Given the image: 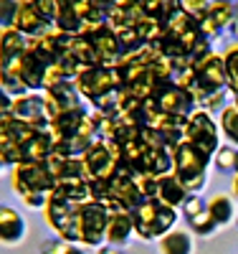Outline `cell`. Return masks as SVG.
Returning <instances> with one entry per match:
<instances>
[{
	"label": "cell",
	"instance_id": "cell-1",
	"mask_svg": "<svg viewBox=\"0 0 238 254\" xmlns=\"http://www.w3.org/2000/svg\"><path fill=\"white\" fill-rule=\"evenodd\" d=\"M74 87L79 89L81 99L92 102L96 112L112 115L117 104V89L119 81L112 66H101V64H84L74 74Z\"/></svg>",
	"mask_w": 238,
	"mask_h": 254
},
{
	"label": "cell",
	"instance_id": "cell-2",
	"mask_svg": "<svg viewBox=\"0 0 238 254\" xmlns=\"http://www.w3.org/2000/svg\"><path fill=\"white\" fill-rule=\"evenodd\" d=\"M208 168H210V155L198 150L195 145L183 140L172 147V173L188 188V193H200L205 188Z\"/></svg>",
	"mask_w": 238,
	"mask_h": 254
},
{
	"label": "cell",
	"instance_id": "cell-3",
	"mask_svg": "<svg viewBox=\"0 0 238 254\" xmlns=\"http://www.w3.org/2000/svg\"><path fill=\"white\" fill-rule=\"evenodd\" d=\"M106 216H109V208L94 198L79 203L76 206V244H81L86 249L89 247L99 249L104 244Z\"/></svg>",
	"mask_w": 238,
	"mask_h": 254
},
{
	"label": "cell",
	"instance_id": "cell-4",
	"mask_svg": "<svg viewBox=\"0 0 238 254\" xmlns=\"http://www.w3.org/2000/svg\"><path fill=\"white\" fill-rule=\"evenodd\" d=\"M183 140L195 145L198 150H203L205 155L213 158V153L221 147V127L208 110L195 107L188 117H185V127H183Z\"/></svg>",
	"mask_w": 238,
	"mask_h": 254
},
{
	"label": "cell",
	"instance_id": "cell-5",
	"mask_svg": "<svg viewBox=\"0 0 238 254\" xmlns=\"http://www.w3.org/2000/svg\"><path fill=\"white\" fill-rule=\"evenodd\" d=\"M10 186L18 196H26V193H51L56 188V178L48 171L46 160H20L18 165H13L10 171Z\"/></svg>",
	"mask_w": 238,
	"mask_h": 254
},
{
	"label": "cell",
	"instance_id": "cell-6",
	"mask_svg": "<svg viewBox=\"0 0 238 254\" xmlns=\"http://www.w3.org/2000/svg\"><path fill=\"white\" fill-rule=\"evenodd\" d=\"M192 69V79H195V84H192V97H195V102L200 104V99L205 94H213V92H221L226 89V69H223V59L221 54L210 51L208 56L198 59L190 64Z\"/></svg>",
	"mask_w": 238,
	"mask_h": 254
},
{
	"label": "cell",
	"instance_id": "cell-7",
	"mask_svg": "<svg viewBox=\"0 0 238 254\" xmlns=\"http://www.w3.org/2000/svg\"><path fill=\"white\" fill-rule=\"evenodd\" d=\"M149 99H152V104H155L160 112L175 115V117H188L192 110L198 107L195 97H192L188 89L178 87L175 79H167V81H157V84H152Z\"/></svg>",
	"mask_w": 238,
	"mask_h": 254
},
{
	"label": "cell",
	"instance_id": "cell-8",
	"mask_svg": "<svg viewBox=\"0 0 238 254\" xmlns=\"http://www.w3.org/2000/svg\"><path fill=\"white\" fill-rule=\"evenodd\" d=\"M10 112L15 120L26 122L36 130H48V115H46V99L38 92H26L20 97H13Z\"/></svg>",
	"mask_w": 238,
	"mask_h": 254
},
{
	"label": "cell",
	"instance_id": "cell-9",
	"mask_svg": "<svg viewBox=\"0 0 238 254\" xmlns=\"http://www.w3.org/2000/svg\"><path fill=\"white\" fill-rule=\"evenodd\" d=\"M28 237V221L20 211L10 203L0 201V244L3 247H20Z\"/></svg>",
	"mask_w": 238,
	"mask_h": 254
},
{
	"label": "cell",
	"instance_id": "cell-10",
	"mask_svg": "<svg viewBox=\"0 0 238 254\" xmlns=\"http://www.w3.org/2000/svg\"><path fill=\"white\" fill-rule=\"evenodd\" d=\"M28 49V38L10 28H0V71H18L20 59Z\"/></svg>",
	"mask_w": 238,
	"mask_h": 254
},
{
	"label": "cell",
	"instance_id": "cell-11",
	"mask_svg": "<svg viewBox=\"0 0 238 254\" xmlns=\"http://www.w3.org/2000/svg\"><path fill=\"white\" fill-rule=\"evenodd\" d=\"M135 239V216L129 208H112L106 216V231H104V244L127 247Z\"/></svg>",
	"mask_w": 238,
	"mask_h": 254
},
{
	"label": "cell",
	"instance_id": "cell-12",
	"mask_svg": "<svg viewBox=\"0 0 238 254\" xmlns=\"http://www.w3.org/2000/svg\"><path fill=\"white\" fill-rule=\"evenodd\" d=\"M13 28L20 31L26 38H33V36L43 33L46 28H51V23L38 15V10L31 5V0H20V3H18V13H15V20H13Z\"/></svg>",
	"mask_w": 238,
	"mask_h": 254
},
{
	"label": "cell",
	"instance_id": "cell-13",
	"mask_svg": "<svg viewBox=\"0 0 238 254\" xmlns=\"http://www.w3.org/2000/svg\"><path fill=\"white\" fill-rule=\"evenodd\" d=\"M160 254H195V234L190 229H170L157 239Z\"/></svg>",
	"mask_w": 238,
	"mask_h": 254
},
{
	"label": "cell",
	"instance_id": "cell-14",
	"mask_svg": "<svg viewBox=\"0 0 238 254\" xmlns=\"http://www.w3.org/2000/svg\"><path fill=\"white\" fill-rule=\"evenodd\" d=\"M155 198H157L162 206L180 208V206H183V201L188 198V188L175 178V173H167V176H160V178H157V186H155Z\"/></svg>",
	"mask_w": 238,
	"mask_h": 254
},
{
	"label": "cell",
	"instance_id": "cell-15",
	"mask_svg": "<svg viewBox=\"0 0 238 254\" xmlns=\"http://www.w3.org/2000/svg\"><path fill=\"white\" fill-rule=\"evenodd\" d=\"M205 206L210 211L213 221L218 224L221 229L223 226H231L236 221V216H238V201L231 193H215V196H210L205 201Z\"/></svg>",
	"mask_w": 238,
	"mask_h": 254
},
{
	"label": "cell",
	"instance_id": "cell-16",
	"mask_svg": "<svg viewBox=\"0 0 238 254\" xmlns=\"http://www.w3.org/2000/svg\"><path fill=\"white\" fill-rule=\"evenodd\" d=\"M236 8H238L236 0H210V5H208V10L203 15L218 31H228V26L233 23V18H236Z\"/></svg>",
	"mask_w": 238,
	"mask_h": 254
},
{
	"label": "cell",
	"instance_id": "cell-17",
	"mask_svg": "<svg viewBox=\"0 0 238 254\" xmlns=\"http://www.w3.org/2000/svg\"><path fill=\"white\" fill-rule=\"evenodd\" d=\"M210 165L223 176H233L238 171V147H233L228 142H221V147L210 158Z\"/></svg>",
	"mask_w": 238,
	"mask_h": 254
},
{
	"label": "cell",
	"instance_id": "cell-18",
	"mask_svg": "<svg viewBox=\"0 0 238 254\" xmlns=\"http://www.w3.org/2000/svg\"><path fill=\"white\" fill-rule=\"evenodd\" d=\"M223 69H226V89L236 97L238 94V41H231L226 51L221 54Z\"/></svg>",
	"mask_w": 238,
	"mask_h": 254
},
{
	"label": "cell",
	"instance_id": "cell-19",
	"mask_svg": "<svg viewBox=\"0 0 238 254\" xmlns=\"http://www.w3.org/2000/svg\"><path fill=\"white\" fill-rule=\"evenodd\" d=\"M218 127H221V137L238 147V110L233 104H226V107L218 112Z\"/></svg>",
	"mask_w": 238,
	"mask_h": 254
},
{
	"label": "cell",
	"instance_id": "cell-20",
	"mask_svg": "<svg viewBox=\"0 0 238 254\" xmlns=\"http://www.w3.org/2000/svg\"><path fill=\"white\" fill-rule=\"evenodd\" d=\"M185 221H188V229H190L195 237H200V239H208V237H213V234H215V231H221V226L213 221L208 206H205V208H200L198 214H192V216H190V219H185Z\"/></svg>",
	"mask_w": 238,
	"mask_h": 254
},
{
	"label": "cell",
	"instance_id": "cell-21",
	"mask_svg": "<svg viewBox=\"0 0 238 254\" xmlns=\"http://www.w3.org/2000/svg\"><path fill=\"white\" fill-rule=\"evenodd\" d=\"M0 160H3L8 168L18 165L23 160V147H20V140L13 135H0Z\"/></svg>",
	"mask_w": 238,
	"mask_h": 254
},
{
	"label": "cell",
	"instance_id": "cell-22",
	"mask_svg": "<svg viewBox=\"0 0 238 254\" xmlns=\"http://www.w3.org/2000/svg\"><path fill=\"white\" fill-rule=\"evenodd\" d=\"M137 5L142 8L144 15L155 18V20H165L172 10L178 8V0H137Z\"/></svg>",
	"mask_w": 238,
	"mask_h": 254
},
{
	"label": "cell",
	"instance_id": "cell-23",
	"mask_svg": "<svg viewBox=\"0 0 238 254\" xmlns=\"http://www.w3.org/2000/svg\"><path fill=\"white\" fill-rule=\"evenodd\" d=\"M41 254H89V252H86V247H81V244L53 237V239H46L41 244Z\"/></svg>",
	"mask_w": 238,
	"mask_h": 254
},
{
	"label": "cell",
	"instance_id": "cell-24",
	"mask_svg": "<svg viewBox=\"0 0 238 254\" xmlns=\"http://www.w3.org/2000/svg\"><path fill=\"white\" fill-rule=\"evenodd\" d=\"M228 97H231V92L228 89H221V92H213V94H205L203 99H200V104H198V107H203V110H208L210 115L215 112V115H218L223 107H226V104H231L228 102Z\"/></svg>",
	"mask_w": 238,
	"mask_h": 254
},
{
	"label": "cell",
	"instance_id": "cell-25",
	"mask_svg": "<svg viewBox=\"0 0 238 254\" xmlns=\"http://www.w3.org/2000/svg\"><path fill=\"white\" fill-rule=\"evenodd\" d=\"M20 0H0V28H10Z\"/></svg>",
	"mask_w": 238,
	"mask_h": 254
},
{
	"label": "cell",
	"instance_id": "cell-26",
	"mask_svg": "<svg viewBox=\"0 0 238 254\" xmlns=\"http://www.w3.org/2000/svg\"><path fill=\"white\" fill-rule=\"evenodd\" d=\"M31 5L38 10V15L43 20H48L53 26V18H56V10H58V0H31Z\"/></svg>",
	"mask_w": 238,
	"mask_h": 254
},
{
	"label": "cell",
	"instance_id": "cell-27",
	"mask_svg": "<svg viewBox=\"0 0 238 254\" xmlns=\"http://www.w3.org/2000/svg\"><path fill=\"white\" fill-rule=\"evenodd\" d=\"M178 5L185 10V13H190L192 18H200L205 10H208V5H210V0H178Z\"/></svg>",
	"mask_w": 238,
	"mask_h": 254
},
{
	"label": "cell",
	"instance_id": "cell-28",
	"mask_svg": "<svg viewBox=\"0 0 238 254\" xmlns=\"http://www.w3.org/2000/svg\"><path fill=\"white\" fill-rule=\"evenodd\" d=\"M20 201H23L26 208L31 211H43L48 203V193H41V190H36V193H26V196H20Z\"/></svg>",
	"mask_w": 238,
	"mask_h": 254
},
{
	"label": "cell",
	"instance_id": "cell-29",
	"mask_svg": "<svg viewBox=\"0 0 238 254\" xmlns=\"http://www.w3.org/2000/svg\"><path fill=\"white\" fill-rule=\"evenodd\" d=\"M10 104H13V97L8 94V89L0 84V115H5V112H10Z\"/></svg>",
	"mask_w": 238,
	"mask_h": 254
},
{
	"label": "cell",
	"instance_id": "cell-30",
	"mask_svg": "<svg viewBox=\"0 0 238 254\" xmlns=\"http://www.w3.org/2000/svg\"><path fill=\"white\" fill-rule=\"evenodd\" d=\"M96 254H124V249L122 247H114V244H101L96 249Z\"/></svg>",
	"mask_w": 238,
	"mask_h": 254
},
{
	"label": "cell",
	"instance_id": "cell-31",
	"mask_svg": "<svg viewBox=\"0 0 238 254\" xmlns=\"http://www.w3.org/2000/svg\"><path fill=\"white\" fill-rule=\"evenodd\" d=\"M231 196H233V198L238 201V171H236V173L231 176Z\"/></svg>",
	"mask_w": 238,
	"mask_h": 254
},
{
	"label": "cell",
	"instance_id": "cell-32",
	"mask_svg": "<svg viewBox=\"0 0 238 254\" xmlns=\"http://www.w3.org/2000/svg\"><path fill=\"white\" fill-rule=\"evenodd\" d=\"M228 31H231L233 41H238V8H236V18H233V23L228 26Z\"/></svg>",
	"mask_w": 238,
	"mask_h": 254
},
{
	"label": "cell",
	"instance_id": "cell-33",
	"mask_svg": "<svg viewBox=\"0 0 238 254\" xmlns=\"http://www.w3.org/2000/svg\"><path fill=\"white\" fill-rule=\"evenodd\" d=\"M5 168H8V165H5L3 160H0V178H3V173H5Z\"/></svg>",
	"mask_w": 238,
	"mask_h": 254
},
{
	"label": "cell",
	"instance_id": "cell-34",
	"mask_svg": "<svg viewBox=\"0 0 238 254\" xmlns=\"http://www.w3.org/2000/svg\"><path fill=\"white\" fill-rule=\"evenodd\" d=\"M231 104H233V107H236V110H238V94H236V97H233V99H231Z\"/></svg>",
	"mask_w": 238,
	"mask_h": 254
},
{
	"label": "cell",
	"instance_id": "cell-35",
	"mask_svg": "<svg viewBox=\"0 0 238 254\" xmlns=\"http://www.w3.org/2000/svg\"><path fill=\"white\" fill-rule=\"evenodd\" d=\"M236 226H238V216H236Z\"/></svg>",
	"mask_w": 238,
	"mask_h": 254
}]
</instances>
